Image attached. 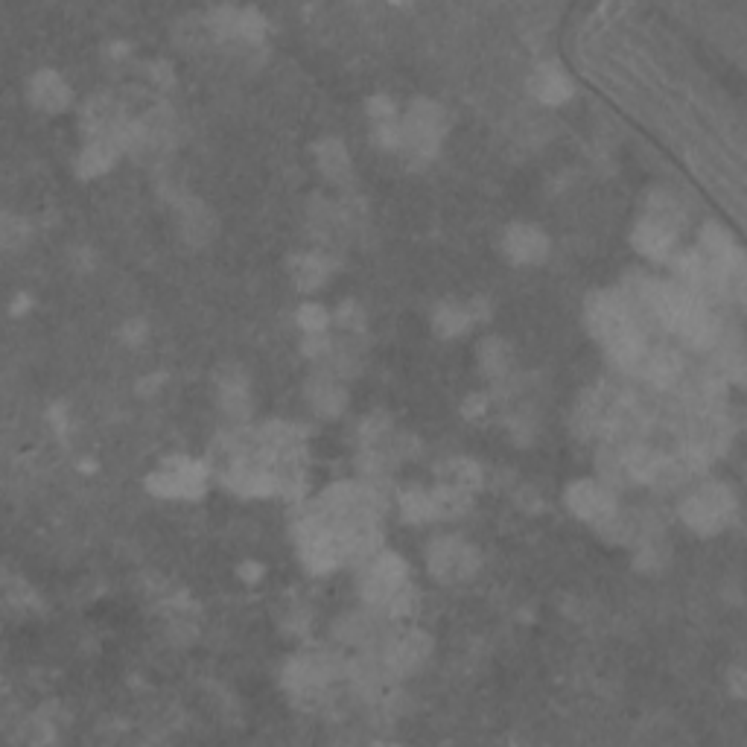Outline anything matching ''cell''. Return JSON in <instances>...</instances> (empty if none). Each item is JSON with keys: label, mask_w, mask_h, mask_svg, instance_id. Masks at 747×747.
<instances>
[{"label": "cell", "mask_w": 747, "mask_h": 747, "mask_svg": "<svg viewBox=\"0 0 747 747\" xmlns=\"http://www.w3.org/2000/svg\"><path fill=\"white\" fill-rule=\"evenodd\" d=\"M123 126L120 111L114 106V100L108 97H91L85 108H82V129L88 135V141L94 138H108Z\"/></svg>", "instance_id": "obj_17"}, {"label": "cell", "mask_w": 747, "mask_h": 747, "mask_svg": "<svg viewBox=\"0 0 747 747\" xmlns=\"http://www.w3.org/2000/svg\"><path fill=\"white\" fill-rule=\"evenodd\" d=\"M30 100L38 111L47 114H62L71 106V85L59 76L56 71L44 68L30 79Z\"/></svg>", "instance_id": "obj_14"}, {"label": "cell", "mask_w": 747, "mask_h": 747, "mask_svg": "<svg viewBox=\"0 0 747 747\" xmlns=\"http://www.w3.org/2000/svg\"><path fill=\"white\" fill-rule=\"evenodd\" d=\"M304 392H307V400H310L313 412L321 415V418H339V415L345 412V406H348V392H345V386H342V383L336 380V374H330V371H316V374L307 380Z\"/></svg>", "instance_id": "obj_11"}, {"label": "cell", "mask_w": 747, "mask_h": 747, "mask_svg": "<svg viewBox=\"0 0 747 747\" xmlns=\"http://www.w3.org/2000/svg\"><path fill=\"white\" fill-rule=\"evenodd\" d=\"M529 91L534 94V100H540L546 106H561V103L570 100L575 85H572V79L564 73L561 65L546 62V65H537L532 76H529Z\"/></svg>", "instance_id": "obj_12"}, {"label": "cell", "mask_w": 747, "mask_h": 747, "mask_svg": "<svg viewBox=\"0 0 747 747\" xmlns=\"http://www.w3.org/2000/svg\"><path fill=\"white\" fill-rule=\"evenodd\" d=\"M47 418H50V427L56 429V432H59V435L65 438V429H68V415H65V406H59V403H56V406H53V409L47 412Z\"/></svg>", "instance_id": "obj_33"}, {"label": "cell", "mask_w": 747, "mask_h": 747, "mask_svg": "<svg viewBox=\"0 0 747 747\" xmlns=\"http://www.w3.org/2000/svg\"><path fill=\"white\" fill-rule=\"evenodd\" d=\"M216 380H219V406H222V412L234 424H246L251 415L249 380H246V374L240 368H228Z\"/></svg>", "instance_id": "obj_13"}, {"label": "cell", "mask_w": 747, "mask_h": 747, "mask_svg": "<svg viewBox=\"0 0 747 747\" xmlns=\"http://www.w3.org/2000/svg\"><path fill=\"white\" fill-rule=\"evenodd\" d=\"M164 383V374H152V377H146L143 383H138V392L141 394H152L158 386Z\"/></svg>", "instance_id": "obj_35"}, {"label": "cell", "mask_w": 747, "mask_h": 747, "mask_svg": "<svg viewBox=\"0 0 747 747\" xmlns=\"http://www.w3.org/2000/svg\"><path fill=\"white\" fill-rule=\"evenodd\" d=\"M146 491L167 499H199L208 491V467L173 456L146 476Z\"/></svg>", "instance_id": "obj_7"}, {"label": "cell", "mask_w": 747, "mask_h": 747, "mask_svg": "<svg viewBox=\"0 0 747 747\" xmlns=\"http://www.w3.org/2000/svg\"><path fill=\"white\" fill-rule=\"evenodd\" d=\"M30 310V295H15V304H12V316H21V313H27Z\"/></svg>", "instance_id": "obj_36"}, {"label": "cell", "mask_w": 747, "mask_h": 747, "mask_svg": "<svg viewBox=\"0 0 747 747\" xmlns=\"http://www.w3.org/2000/svg\"><path fill=\"white\" fill-rule=\"evenodd\" d=\"M330 260L324 257V254H295L292 260H289V272H292V281L298 289H304V292H313V289H319L324 281H327V275H330Z\"/></svg>", "instance_id": "obj_21"}, {"label": "cell", "mask_w": 747, "mask_h": 747, "mask_svg": "<svg viewBox=\"0 0 747 747\" xmlns=\"http://www.w3.org/2000/svg\"><path fill=\"white\" fill-rule=\"evenodd\" d=\"M584 319H587L590 333L605 345L610 359L622 371L640 374L642 362L651 348L642 336L634 310L619 292H593L584 304Z\"/></svg>", "instance_id": "obj_1"}, {"label": "cell", "mask_w": 747, "mask_h": 747, "mask_svg": "<svg viewBox=\"0 0 747 747\" xmlns=\"http://www.w3.org/2000/svg\"><path fill=\"white\" fill-rule=\"evenodd\" d=\"M476 321L473 316V304H459V301H441L432 310V327L441 339H453L462 336L464 330H470V324Z\"/></svg>", "instance_id": "obj_18"}, {"label": "cell", "mask_w": 747, "mask_h": 747, "mask_svg": "<svg viewBox=\"0 0 747 747\" xmlns=\"http://www.w3.org/2000/svg\"><path fill=\"white\" fill-rule=\"evenodd\" d=\"M482 482H485L482 467L473 462V459H450V462L438 464V485L476 494L482 488Z\"/></svg>", "instance_id": "obj_19"}, {"label": "cell", "mask_w": 747, "mask_h": 747, "mask_svg": "<svg viewBox=\"0 0 747 747\" xmlns=\"http://www.w3.org/2000/svg\"><path fill=\"white\" fill-rule=\"evenodd\" d=\"M237 572H240V578H243V581L257 584V578L263 575V567H260V564H254V561H246V564H243Z\"/></svg>", "instance_id": "obj_34"}, {"label": "cell", "mask_w": 747, "mask_h": 747, "mask_svg": "<svg viewBox=\"0 0 747 747\" xmlns=\"http://www.w3.org/2000/svg\"><path fill=\"white\" fill-rule=\"evenodd\" d=\"M30 237V225L15 214L3 216V231H0V240H3V249H18L24 246V240Z\"/></svg>", "instance_id": "obj_27"}, {"label": "cell", "mask_w": 747, "mask_h": 747, "mask_svg": "<svg viewBox=\"0 0 747 747\" xmlns=\"http://www.w3.org/2000/svg\"><path fill=\"white\" fill-rule=\"evenodd\" d=\"M479 368L488 374V377H505L508 371H511V351H508V345L497 339V336H488V339H482V345H479Z\"/></svg>", "instance_id": "obj_24"}, {"label": "cell", "mask_w": 747, "mask_h": 747, "mask_svg": "<svg viewBox=\"0 0 747 747\" xmlns=\"http://www.w3.org/2000/svg\"><path fill=\"white\" fill-rule=\"evenodd\" d=\"M444 138V108L432 100H415L400 117V149L412 161H429L438 155Z\"/></svg>", "instance_id": "obj_4"}, {"label": "cell", "mask_w": 747, "mask_h": 747, "mask_svg": "<svg viewBox=\"0 0 747 747\" xmlns=\"http://www.w3.org/2000/svg\"><path fill=\"white\" fill-rule=\"evenodd\" d=\"M316 161H319L321 176L333 181L336 187H348L354 178V164H351V152L339 138H324L316 143Z\"/></svg>", "instance_id": "obj_16"}, {"label": "cell", "mask_w": 747, "mask_h": 747, "mask_svg": "<svg viewBox=\"0 0 747 747\" xmlns=\"http://www.w3.org/2000/svg\"><path fill=\"white\" fill-rule=\"evenodd\" d=\"M397 502H400V514H403L406 523H432V520H438L432 491H424V488H406V491H400Z\"/></svg>", "instance_id": "obj_23"}, {"label": "cell", "mask_w": 747, "mask_h": 747, "mask_svg": "<svg viewBox=\"0 0 747 747\" xmlns=\"http://www.w3.org/2000/svg\"><path fill=\"white\" fill-rule=\"evenodd\" d=\"M120 339H123L126 345H132V348H135V345H141L143 339H146V324L138 319L126 321V324L120 327Z\"/></svg>", "instance_id": "obj_31"}, {"label": "cell", "mask_w": 747, "mask_h": 747, "mask_svg": "<svg viewBox=\"0 0 747 747\" xmlns=\"http://www.w3.org/2000/svg\"><path fill=\"white\" fill-rule=\"evenodd\" d=\"M429 654H432V640L424 631H403L389 640L386 651H383V660L394 677H403L418 672L427 663Z\"/></svg>", "instance_id": "obj_9"}, {"label": "cell", "mask_w": 747, "mask_h": 747, "mask_svg": "<svg viewBox=\"0 0 747 747\" xmlns=\"http://www.w3.org/2000/svg\"><path fill=\"white\" fill-rule=\"evenodd\" d=\"M359 593L368 607L389 610L392 616L409 613L415 602V590L409 584V567L394 552H377L371 561H365V570L359 578Z\"/></svg>", "instance_id": "obj_2"}, {"label": "cell", "mask_w": 747, "mask_h": 747, "mask_svg": "<svg viewBox=\"0 0 747 747\" xmlns=\"http://www.w3.org/2000/svg\"><path fill=\"white\" fill-rule=\"evenodd\" d=\"M485 406H488V400L482 397V394H473V397H467L462 406L464 418H479L482 412H485Z\"/></svg>", "instance_id": "obj_32"}, {"label": "cell", "mask_w": 747, "mask_h": 747, "mask_svg": "<svg viewBox=\"0 0 747 747\" xmlns=\"http://www.w3.org/2000/svg\"><path fill=\"white\" fill-rule=\"evenodd\" d=\"M333 319H336V324H339L342 330H354V333H359V330L365 327V313L359 310V304H354V301H345Z\"/></svg>", "instance_id": "obj_29"}, {"label": "cell", "mask_w": 747, "mask_h": 747, "mask_svg": "<svg viewBox=\"0 0 747 747\" xmlns=\"http://www.w3.org/2000/svg\"><path fill=\"white\" fill-rule=\"evenodd\" d=\"M631 246L640 251V254H645V257L663 263V260H672V257H675L677 234L642 216L640 222L634 225V231H631Z\"/></svg>", "instance_id": "obj_15"}, {"label": "cell", "mask_w": 747, "mask_h": 747, "mask_svg": "<svg viewBox=\"0 0 747 747\" xmlns=\"http://www.w3.org/2000/svg\"><path fill=\"white\" fill-rule=\"evenodd\" d=\"M155 79H158V82H167V85H170V82H173L170 65H155Z\"/></svg>", "instance_id": "obj_38"}, {"label": "cell", "mask_w": 747, "mask_h": 747, "mask_svg": "<svg viewBox=\"0 0 747 747\" xmlns=\"http://www.w3.org/2000/svg\"><path fill=\"white\" fill-rule=\"evenodd\" d=\"M432 499H435V511L438 520H456L464 511L473 505V494L459 491V488H447V485H435L432 488Z\"/></svg>", "instance_id": "obj_25"}, {"label": "cell", "mask_w": 747, "mask_h": 747, "mask_svg": "<svg viewBox=\"0 0 747 747\" xmlns=\"http://www.w3.org/2000/svg\"><path fill=\"white\" fill-rule=\"evenodd\" d=\"M181 231H184V240H190L193 246H202L214 237V216L202 202H184Z\"/></svg>", "instance_id": "obj_22"}, {"label": "cell", "mask_w": 747, "mask_h": 747, "mask_svg": "<svg viewBox=\"0 0 747 747\" xmlns=\"http://www.w3.org/2000/svg\"><path fill=\"white\" fill-rule=\"evenodd\" d=\"M479 552L473 543L462 540L459 534L435 537L427 549L429 575L441 584H464L479 572Z\"/></svg>", "instance_id": "obj_6"}, {"label": "cell", "mask_w": 747, "mask_h": 747, "mask_svg": "<svg viewBox=\"0 0 747 747\" xmlns=\"http://www.w3.org/2000/svg\"><path fill=\"white\" fill-rule=\"evenodd\" d=\"M645 219H651V222H657V225L675 231L677 237H680V231L686 228V211H683V205L677 202L669 190H654V193L648 196Z\"/></svg>", "instance_id": "obj_20"}, {"label": "cell", "mask_w": 747, "mask_h": 747, "mask_svg": "<svg viewBox=\"0 0 747 747\" xmlns=\"http://www.w3.org/2000/svg\"><path fill=\"white\" fill-rule=\"evenodd\" d=\"M730 680H733V689H736V695H739V698H745V686H742L745 675H742V669H733V677H730Z\"/></svg>", "instance_id": "obj_37"}, {"label": "cell", "mask_w": 747, "mask_h": 747, "mask_svg": "<svg viewBox=\"0 0 747 747\" xmlns=\"http://www.w3.org/2000/svg\"><path fill=\"white\" fill-rule=\"evenodd\" d=\"M733 514H736V497H733V491L727 485H718V482L701 485L695 494H689L680 505L683 523L701 537L724 532L730 526Z\"/></svg>", "instance_id": "obj_3"}, {"label": "cell", "mask_w": 747, "mask_h": 747, "mask_svg": "<svg viewBox=\"0 0 747 747\" xmlns=\"http://www.w3.org/2000/svg\"><path fill=\"white\" fill-rule=\"evenodd\" d=\"M295 540H298V555L307 572L313 575H327L342 564V549L339 537L330 529V523L319 517L316 511L304 514L295 523Z\"/></svg>", "instance_id": "obj_5"}, {"label": "cell", "mask_w": 747, "mask_h": 747, "mask_svg": "<svg viewBox=\"0 0 747 747\" xmlns=\"http://www.w3.org/2000/svg\"><path fill=\"white\" fill-rule=\"evenodd\" d=\"M295 321H298V327L304 333H327L330 313L321 304H301L298 313H295Z\"/></svg>", "instance_id": "obj_26"}, {"label": "cell", "mask_w": 747, "mask_h": 747, "mask_svg": "<svg viewBox=\"0 0 747 747\" xmlns=\"http://www.w3.org/2000/svg\"><path fill=\"white\" fill-rule=\"evenodd\" d=\"M368 117H371V126H383V123L400 120V117H397V108H394V103L386 94H377V97L368 100Z\"/></svg>", "instance_id": "obj_28"}, {"label": "cell", "mask_w": 747, "mask_h": 747, "mask_svg": "<svg viewBox=\"0 0 747 747\" xmlns=\"http://www.w3.org/2000/svg\"><path fill=\"white\" fill-rule=\"evenodd\" d=\"M330 348H333V342L327 339V333H304V342H301V354L304 356H310V359L330 356Z\"/></svg>", "instance_id": "obj_30"}, {"label": "cell", "mask_w": 747, "mask_h": 747, "mask_svg": "<svg viewBox=\"0 0 747 747\" xmlns=\"http://www.w3.org/2000/svg\"><path fill=\"white\" fill-rule=\"evenodd\" d=\"M502 251L511 263L517 266H532V263H543L549 254V237L529 222H517L508 225L502 234Z\"/></svg>", "instance_id": "obj_10"}, {"label": "cell", "mask_w": 747, "mask_h": 747, "mask_svg": "<svg viewBox=\"0 0 747 747\" xmlns=\"http://www.w3.org/2000/svg\"><path fill=\"white\" fill-rule=\"evenodd\" d=\"M567 508L578 520L590 523V526H605L607 520L619 511L616 497L610 491V485L596 482V479H578L567 488Z\"/></svg>", "instance_id": "obj_8"}]
</instances>
